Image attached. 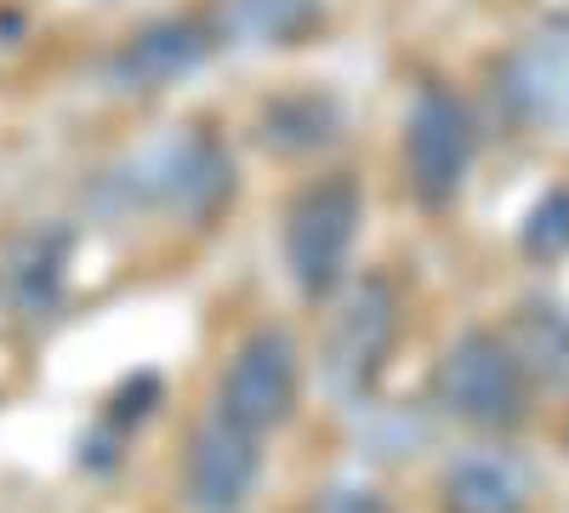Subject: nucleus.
I'll return each instance as SVG.
<instances>
[{
    "mask_svg": "<svg viewBox=\"0 0 569 513\" xmlns=\"http://www.w3.org/2000/svg\"><path fill=\"white\" fill-rule=\"evenodd\" d=\"M308 513H393V507L382 502V491L342 480V485H325V491L313 496V507H308Z\"/></svg>",
    "mask_w": 569,
    "mask_h": 513,
    "instance_id": "nucleus-15",
    "label": "nucleus"
},
{
    "mask_svg": "<svg viewBox=\"0 0 569 513\" xmlns=\"http://www.w3.org/2000/svg\"><path fill=\"white\" fill-rule=\"evenodd\" d=\"M399 314L405 303L388 274H365L337 297V314H330V332H325V388L342 405H365L376 394L405 325Z\"/></svg>",
    "mask_w": 569,
    "mask_h": 513,
    "instance_id": "nucleus-3",
    "label": "nucleus"
},
{
    "mask_svg": "<svg viewBox=\"0 0 569 513\" xmlns=\"http://www.w3.org/2000/svg\"><path fill=\"white\" fill-rule=\"evenodd\" d=\"M325 0H217L211 34L217 46H297L319 29Z\"/></svg>",
    "mask_w": 569,
    "mask_h": 513,
    "instance_id": "nucleus-10",
    "label": "nucleus"
},
{
    "mask_svg": "<svg viewBox=\"0 0 569 513\" xmlns=\"http://www.w3.org/2000/svg\"><path fill=\"white\" fill-rule=\"evenodd\" d=\"M262 480V440L233 428L228 416H206L188 434V456H182V502L194 513H246L251 491Z\"/></svg>",
    "mask_w": 569,
    "mask_h": 513,
    "instance_id": "nucleus-7",
    "label": "nucleus"
},
{
    "mask_svg": "<svg viewBox=\"0 0 569 513\" xmlns=\"http://www.w3.org/2000/svg\"><path fill=\"white\" fill-rule=\"evenodd\" d=\"M439 502H445V513H530L536 485L512 451L479 445V451H461L445 462Z\"/></svg>",
    "mask_w": 569,
    "mask_h": 513,
    "instance_id": "nucleus-9",
    "label": "nucleus"
},
{
    "mask_svg": "<svg viewBox=\"0 0 569 513\" xmlns=\"http://www.w3.org/2000/svg\"><path fill=\"white\" fill-rule=\"evenodd\" d=\"M525 251H530V257H558V251H569V189H552V195L530 211V223H525Z\"/></svg>",
    "mask_w": 569,
    "mask_h": 513,
    "instance_id": "nucleus-14",
    "label": "nucleus"
},
{
    "mask_svg": "<svg viewBox=\"0 0 569 513\" xmlns=\"http://www.w3.org/2000/svg\"><path fill=\"white\" fill-rule=\"evenodd\" d=\"M337 131V103L319 98V91H302V98H279L262 109V144L279 155H308L319 144H330Z\"/></svg>",
    "mask_w": 569,
    "mask_h": 513,
    "instance_id": "nucleus-12",
    "label": "nucleus"
},
{
    "mask_svg": "<svg viewBox=\"0 0 569 513\" xmlns=\"http://www.w3.org/2000/svg\"><path fill=\"white\" fill-rule=\"evenodd\" d=\"M512 354L525 365L530 383H547V388H563L569 383V314L558 308H525L512 319Z\"/></svg>",
    "mask_w": 569,
    "mask_h": 513,
    "instance_id": "nucleus-11",
    "label": "nucleus"
},
{
    "mask_svg": "<svg viewBox=\"0 0 569 513\" xmlns=\"http://www.w3.org/2000/svg\"><path fill=\"white\" fill-rule=\"evenodd\" d=\"M365 223V195L348 171L313 177L284 206V268L308 303H330L348 279L353 240Z\"/></svg>",
    "mask_w": 569,
    "mask_h": 513,
    "instance_id": "nucleus-1",
    "label": "nucleus"
},
{
    "mask_svg": "<svg viewBox=\"0 0 569 513\" xmlns=\"http://www.w3.org/2000/svg\"><path fill=\"white\" fill-rule=\"evenodd\" d=\"M472 149H479L472 109L450 86H421L405 115V182L427 211L456 206L461 182L472 171Z\"/></svg>",
    "mask_w": 569,
    "mask_h": 513,
    "instance_id": "nucleus-4",
    "label": "nucleus"
},
{
    "mask_svg": "<svg viewBox=\"0 0 569 513\" xmlns=\"http://www.w3.org/2000/svg\"><path fill=\"white\" fill-rule=\"evenodd\" d=\"M137 177H142V195L160 211L188 223H211L233 200V160L206 126L171 131L154 155H142Z\"/></svg>",
    "mask_w": 569,
    "mask_h": 513,
    "instance_id": "nucleus-6",
    "label": "nucleus"
},
{
    "mask_svg": "<svg viewBox=\"0 0 569 513\" xmlns=\"http://www.w3.org/2000/svg\"><path fill=\"white\" fill-rule=\"evenodd\" d=\"M302 394V354L297 337L284 325H257V332L233 348L228 371H222V388H217V416H228L233 428L246 434H273L291 423Z\"/></svg>",
    "mask_w": 569,
    "mask_h": 513,
    "instance_id": "nucleus-5",
    "label": "nucleus"
},
{
    "mask_svg": "<svg viewBox=\"0 0 569 513\" xmlns=\"http://www.w3.org/2000/svg\"><path fill=\"white\" fill-rule=\"evenodd\" d=\"M63 257H69V240L63 235H34V240H23L18 246V268H12V292L29 303V308H40L46 297L58 292V274H63Z\"/></svg>",
    "mask_w": 569,
    "mask_h": 513,
    "instance_id": "nucleus-13",
    "label": "nucleus"
},
{
    "mask_svg": "<svg viewBox=\"0 0 569 513\" xmlns=\"http://www.w3.org/2000/svg\"><path fill=\"white\" fill-rule=\"evenodd\" d=\"M563 451H569V423H563Z\"/></svg>",
    "mask_w": 569,
    "mask_h": 513,
    "instance_id": "nucleus-16",
    "label": "nucleus"
},
{
    "mask_svg": "<svg viewBox=\"0 0 569 513\" xmlns=\"http://www.w3.org/2000/svg\"><path fill=\"white\" fill-rule=\"evenodd\" d=\"M217 52V34L206 18H160L131 29L109 52V86L120 91H166L188 75H200Z\"/></svg>",
    "mask_w": 569,
    "mask_h": 513,
    "instance_id": "nucleus-8",
    "label": "nucleus"
},
{
    "mask_svg": "<svg viewBox=\"0 0 569 513\" xmlns=\"http://www.w3.org/2000/svg\"><path fill=\"white\" fill-rule=\"evenodd\" d=\"M433 394L456 423L479 428V434H512V428H525L536 383L525 377V365H518V354L501 332L472 325V332H461L445 348V359L433 371Z\"/></svg>",
    "mask_w": 569,
    "mask_h": 513,
    "instance_id": "nucleus-2",
    "label": "nucleus"
}]
</instances>
